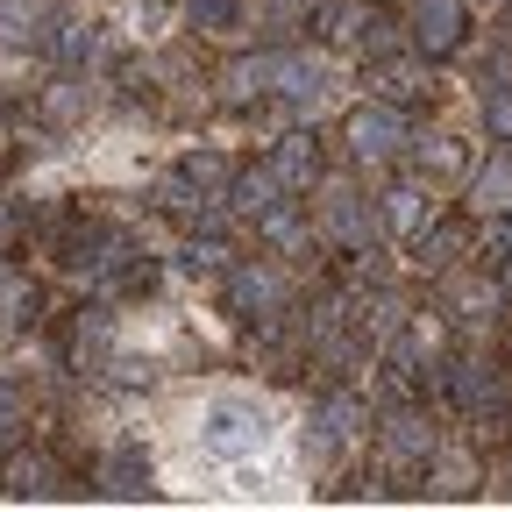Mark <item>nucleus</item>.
Segmentation results:
<instances>
[{"label": "nucleus", "mask_w": 512, "mask_h": 512, "mask_svg": "<svg viewBox=\"0 0 512 512\" xmlns=\"http://www.w3.org/2000/svg\"><path fill=\"white\" fill-rule=\"evenodd\" d=\"M448 22H456L448 8H427V43H448Z\"/></svg>", "instance_id": "3"}, {"label": "nucleus", "mask_w": 512, "mask_h": 512, "mask_svg": "<svg viewBox=\"0 0 512 512\" xmlns=\"http://www.w3.org/2000/svg\"><path fill=\"white\" fill-rule=\"evenodd\" d=\"M164 484L178 498H299L292 406L264 384H192L164 413Z\"/></svg>", "instance_id": "1"}, {"label": "nucleus", "mask_w": 512, "mask_h": 512, "mask_svg": "<svg viewBox=\"0 0 512 512\" xmlns=\"http://www.w3.org/2000/svg\"><path fill=\"white\" fill-rule=\"evenodd\" d=\"M356 150H363V157L392 150V121H384V114H363V121H356Z\"/></svg>", "instance_id": "2"}]
</instances>
